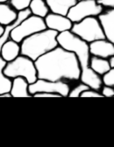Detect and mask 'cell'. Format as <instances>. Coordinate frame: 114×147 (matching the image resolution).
<instances>
[{"label":"cell","mask_w":114,"mask_h":147,"mask_svg":"<svg viewBox=\"0 0 114 147\" xmlns=\"http://www.w3.org/2000/svg\"><path fill=\"white\" fill-rule=\"evenodd\" d=\"M90 67L100 76H103L111 69L110 67L108 59H104V58H100L98 56L90 57Z\"/></svg>","instance_id":"17"},{"label":"cell","mask_w":114,"mask_h":147,"mask_svg":"<svg viewBox=\"0 0 114 147\" xmlns=\"http://www.w3.org/2000/svg\"><path fill=\"white\" fill-rule=\"evenodd\" d=\"M98 20L103 26L105 38L114 44V8L104 11L98 16Z\"/></svg>","instance_id":"11"},{"label":"cell","mask_w":114,"mask_h":147,"mask_svg":"<svg viewBox=\"0 0 114 147\" xmlns=\"http://www.w3.org/2000/svg\"><path fill=\"white\" fill-rule=\"evenodd\" d=\"M101 94L104 97H114V88L109 85L103 84L101 88Z\"/></svg>","instance_id":"24"},{"label":"cell","mask_w":114,"mask_h":147,"mask_svg":"<svg viewBox=\"0 0 114 147\" xmlns=\"http://www.w3.org/2000/svg\"><path fill=\"white\" fill-rule=\"evenodd\" d=\"M33 96L34 97H62L59 94H53V93H36Z\"/></svg>","instance_id":"26"},{"label":"cell","mask_w":114,"mask_h":147,"mask_svg":"<svg viewBox=\"0 0 114 147\" xmlns=\"http://www.w3.org/2000/svg\"><path fill=\"white\" fill-rule=\"evenodd\" d=\"M89 88H90L88 85L81 82L80 84H78L77 86H75V88H73L72 89L69 90V97H80V96L83 92L89 89Z\"/></svg>","instance_id":"21"},{"label":"cell","mask_w":114,"mask_h":147,"mask_svg":"<svg viewBox=\"0 0 114 147\" xmlns=\"http://www.w3.org/2000/svg\"><path fill=\"white\" fill-rule=\"evenodd\" d=\"M9 2V0H0V3H7Z\"/></svg>","instance_id":"30"},{"label":"cell","mask_w":114,"mask_h":147,"mask_svg":"<svg viewBox=\"0 0 114 147\" xmlns=\"http://www.w3.org/2000/svg\"><path fill=\"white\" fill-rule=\"evenodd\" d=\"M80 97H104V96L98 90L89 88V89L83 92L80 96Z\"/></svg>","instance_id":"23"},{"label":"cell","mask_w":114,"mask_h":147,"mask_svg":"<svg viewBox=\"0 0 114 147\" xmlns=\"http://www.w3.org/2000/svg\"><path fill=\"white\" fill-rule=\"evenodd\" d=\"M104 11L105 8L97 0H78L77 3L69 9L67 17L73 23H77L85 18L98 17Z\"/></svg>","instance_id":"7"},{"label":"cell","mask_w":114,"mask_h":147,"mask_svg":"<svg viewBox=\"0 0 114 147\" xmlns=\"http://www.w3.org/2000/svg\"><path fill=\"white\" fill-rule=\"evenodd\" d=\"M0 97H12L11 93L9 92V93H5V94H2V95H0Z\"/></svg>","instance_id":"28"},{"label":"cell","mask_w":114,"mask_h":147,"mask_svg":"<svg viewBox=\"0 0 114 147\" xmlns=\"http://www.w3.org/2000/svg\"><path fill=\"white\" fill-rule=\"evenodd\" d=\"M108 61H109L111 68H114V55H112V56L108 58Z\"/></svg>","instance_id":"27"},{"label":"cell","mask_w":114,"mask_h":147,"mask_svg":"<svg viewBox=\"0 0 114 147\" xmlns=\"http://www.w3.org/2000/svg\"><path fill=\"white\" fill-rule=\"evenodd\" d=\"M18 55H20V44L12 39L5 42L0 49V56L6 62L15 60Z\"/></svg>","instance_id":"12"},{"label":"cell","mask_w":114,"mask_h":147,"mask_svg":"<svg viewBox=\"0 0 114 147\" xmlns=\"http://www.w3.org/2000/svg\"><path fill=\"white\" fill-rule=\"evenodd\" d=\"M4 32H5V26H2V25H0V37L3 35Z\"/></svg>","instance_id":"29"},{"label":"cell","mask_w":114,"mask_h":147,"mask_svg":"<svg viewBox=\"0 0 114 147\" xmlns=\"http://www.w3.org/2000/svg\"><path fill=\"white\" fill-rule=\"evenodd\" d=\"M51 12L67 16L69 9L77 3L78 0H45Z\"/></svg>","instance_id":"14"},{"label":"cell","mask_w":114,"mask_h":147,"mask_svg":"<svg viewBox=\"0 0 114 147\" xmlns=\"http://www.w3.org/2000/svg\"><path fill=\"white\" fill-rule=\"evenodd\" d=\"M57 35V32L47 28L27 37L20 43V54L35 61L59 46Z\"/></svg>","instance_id":"3"},{"label":"cell","mask_w":114,"mask_h":147,"mask_svg":"<svg viewBox=\"0 0 114 147\" xmlns=\"http://www.w3.org/2000/svg\"><path fill=\"white\" fill-rule=\"evenodd\" d=\"M6 63L7 62L0 56V95L9 93L12 88V80L6 76L4 73V69Z\"/></svg>","instance_id":"19"},{"label":"cell","mask_w":114,"mask_h":147,"mask_svg":"<svg viewBox=\"0 0 114 147\" xmlns=\"http://www.w3.org/2000/svg\"><path fill=\"white\" fill-rule=\"evenodd\" d=\"M44 20L48 29L55 31L58 33L70 31L73 26V22L67 16L51 11L44 18Z\"/></svg>","instance_id":"9"},{"label":"cell","mask_w":114,"mask_h":147,"mask_svg":"<svg viewBox=\"0 0 114 147\" xmlns=\"http://www.w3.org/2000/svg\"><path fill=\"white\" fill-rule=\"evenodd\" d=\"M4 73L12 80L16 77H23L29 84L35 82L38 79V73L34 61L22 54L18 55L15 60L7 62Z\"/></svg>","instance_id":"4"},{"label":"cell","mask_w":114,"mask_h":147,"mask_svg":"<svg viewBox=\"0 0 114 147\" xmlns=\"http://www.w3.org/2000/svg\"><path fill=\"white\" fill-rule=\"evenodd\" d=\"M38 78L53 82L80 80L81 67L73 52L57 46L35 61Z\"/></svg>","instance_id":"1"},{"label":"cell","mask_w":114,"mask_h":147,"mask_svg":"<svg viewBox=\"0 0 114 147\" xmlns=\"http://www.w3.org/2000/svg\"><path fill=\"white\" fill-rule=\"evenodd\" d=\"M45 29H47V26L44 18L31 14L13 29L10 39L20 44L27 37Z\"/></svg>","instance_id":"6"},{"label":"cell","mask_w":114,"mask_h":147,"mask_svg":"<svg viewBox=\"0 0 114 147\" xmlns=\"http://www.w3.org/2000/svg\"><path fill=\"white\" fill-rule=\"evenodd\" d=\"M103 84L109 85L114 88V68H111L108 73L102 76Z\"/></svg>","instance_id":"22"},{"label":"cell","mask_w":114,"mask_h":147,"mask_svg":"<svg viewBox=\"0 0 114 147\" xmlns=\"http://www.w3.org/2000/svg\"><path fill=\"white\" fill-rule=\"evenodd\" d=\"M58 45L64 49L73 52L78 59L81 67V82L88 85L90 88L100 90L103 86L102 77L90 67V53L89 43L80 39L71 31L60 32L57 35Z\"/></svg>","instance_id":"2"},{"label":"cell","mask_w":114,"mask_h":147,"mask_svg":"<svg viewBox=\"0 0 114 147\" xmlns=\"http://www.w3.org/2000/svg\"><path fill=\"white\" fill-rule=\"evenodd\" d=\"M18 18V11L7 3H0V25L4 26L12 23Z\"/></svg>","instance_id":"16"},{"label":"cell","mask_w":114,"mask_h":147,"mask_svg":"<svg viewBox=\"0 0 114 147\" xmlns=\"http://www.w3.org/2000/svg\"><path fill=\"white\" fill-rule=\"evenodd\" d=\"M89 48L91 56L108 59L114 55V44L106 38L89 43Z\"/></svg>","instance_id":"10"},{"label":"cell","mask_w":114,"mask_h":147,"mask_svg":"<svg viewBox=\"0 0 114 147\" xmlns=\"http://www.w3.org/2000/svg\"><path fill=\"white\" fill-rule=\"evenodd\" d=\"M31 11L30 9H26V10H23V11H18V18L15 21H13L12 23L7 25L5 26V32L3 33V35L0 37V49H1L3 44L5 42H6L8 40H10V35H11V32L13 31V29L15 27H17L18 25H20L25 18H26L27 17H29L31 15Z\"/></svg>","instance_id":"15"},{"label":"cell","mask_w":114,"mask_h":147,"mask_svg":"<svg viewBox=\"0 0 114 147\" xmlns=\"http://www.w3.org/2000/svg\"><path fill=\"white\" fill-rule=\"evenodd\" d=\"M31 1L32 0H9V3L17 11H20L28 9Z\"/></svg>","instance_id":"20"},{"label":"cell","mask_w":114,"mask_h":147,"mask_svg":"<svg viewBox=\"0 0 114 147\" xmlns=\"http://www.w3.org/2000/svg\"><path fill=\"white\" fill-rule=\"evenodd\" d=\"M28 89L32 96L36 93H53L59 94L62 97H68L70 87L66 82H53L38 78L35 82L29 84Z\"/></svg>","instance_id":"8"},{"label":"cell","mask_w":114,"mask_h":147,"mask_svg":"<svg viewBox=\"0 0 114 147\" xmlns=\"http://www.w3.org/2000/svg\"><path fill=\"white\" fill-rule=\"evenodd\" d=\"M70 31L87 43L105 39V32L98 17H89L79 22L73 23Z\"/></svg>","instance_id":"5"},{"label":"cell","mask_w":114,"mask_h":147,"mask_svg":"<svg viewBox=\"0 0 114 147\" xmlns=\"http://www.w3.org/2000/svg\"><path fill=\"white\" fill-rule=\"evenodd\" d=\"M28 87L29 83L25 78H13L10 93L12 97H31L33 96L29 93Z\"/></svg>","instance_id":"13"},{"label":"cell","mask_w":114,"mask_h":147,"mask_svg":"<svg viewBox=\"0 0 114 147\" xmlns=\"http://www.w3.org/2000/svg\"><path fill=\"white\" fill-rule=\"evenodd\" d=\"M29 9L33 15L43 18L50 12L49 7L45 0H32Z\"/></svg>","instance_id":"18"},{"label":"cell","mask_w":114,"mask_h":147,"mask_svg":"<svg viewBox=\"0 0 114 147\" xmlns=\"http://www.w3.org/2000/svg\"><path fill=\"white\" fill-rule=\"evenodd\" d=\"M97 1L104 8H106V9L114 8V0H97Z\"/></svg>","instance_id":"25"}]
</instances>
